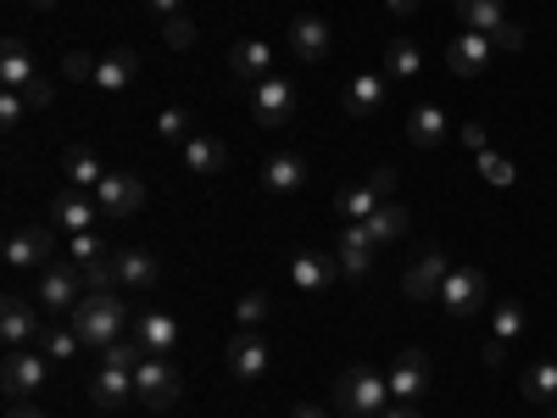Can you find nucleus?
Masks as SVG:
<instances>
[{
	"label": "nucleus",
	"instance_id": "f257e3e1",
	"mask_svg": "<svg viewBox=\"0 0 557 418\" xmlns=\"http://www.w3.org/2000/svg\"><path fill=\"white\" fill-rule=\"evenodd\" d=\"M123 323H128V302H123L117 291H84V302L73 307L78 341L96 346V352H107V346L123 341Z\"/></svg>",
	"mask_w": 557,
	"mask_h": 418
},
{
	"label": "nucleus",
	"instance_id": "f03ea898",
	"mask_svg": "<svg viewBox=\"0 0 557 418\" xmlns=\"http://www.w3.org/2000/svg\"><path fill=\"white\" fill-rule=\"evenodd\" d=\"M335 402L346 407V418H380L391 407V380L374 374L368 362H357V368H346V374L335 380Z\"/></svg>",
	"mask_w": 557,
	"mask_h": 418
},
{
	"label": "nucleus",
	"instance_id": "7ed1b4c3",
	"mask_svg": "<svg viewBox=\"0 0 557 418\" xmlns=\"http://www.w3.org/2000/svg\"><path fill=\"white\" fill-rule=\"evenodd\" d=\"M391 190H396V168H374V179H368V184H346V190L335 196V207L346 212V223H368L391 201Z\"/></svg>",
	"mask_w": 557,
	"mask_h": 418
},
{
	"label": "nucleus",
	"instance_id": "20e7f679",
	"mask_svg": "<svg viewBox=\"0 0 557 418\" xmlns=\"http://www.w3.org/2000/svg\"><path fill=\"white\" fill-rule=\"evenodd\" d=\"M45 312H73L78 302H84V268L78 262H51V268H45L39 273V296H34Z\"/></svg>",
	"mask_w": 557,
	"mask_h": 418
},
{
	"label": "nucleus",
	"instance_id": "39448f33",
	"mask_svg": "<svg viewBox=\"0 0 557 418\" xmlns=\"http://www.w3.org/2000/svg\"><path fill=\"white\" fill-rule=\"evenodd\" d=\"M296 84L290 78H278V73H268L257 89H251V112H257V123L262 128H285V123H296Z\"/></svg>",
	"mask_w": 557,
	"mask_h": 418
},
{
	"label": "nucleus",
	"instance_id": "423d86ee",
	"mask_svg": "<svg viewBox=\"0 0 557 418\" xmlns=\"http://www.w3.org/2000/svg\"><path fill=\"white\" fill-rule=\"evenodd\" d=\"M134 396L146 402V407H157V413H168V407L178 402V368H173L168 357H139V368H134Z\"/></svg>",
	"mask_w": 557,
	"mask_h": 418
},
{
	"label": "nucleus",
	"instance_id": "0eeeda50",
	"mask_svg": "<svg viewBox=\"0 0 557 418\" xmlns=\"http://www.w3.org/2000/svg\"><path fill=\"white\" fill-rule=\"evenodd\" d=\"M39 312L45 307H34L28 296H7V302H0V341H7L12 352L39 346V335H45V318Z\"/></svg>",
	"mask_w": 557,
	"mask_h": 418
},
{
	"label": "nucleus",
	"instance_id": "6e6552de",
	"mask_svg": "<svg viewBox=\"0 0 557 418\" xmlns=\"http://www.w3.org/2000/svg\"><path fill=\"white\" fill-rule=\"evenodd\" d=\"M51 257H57V229L51 223H28V229H12L7 235L12 268H51Z\"/></svg>",
	"mask_w": 557,
	"mask_h": 418
},
{
	"label": "nucleus",
	"instance_id": "1a4fd4ad",
	"mask_svg": "<svg viewBox=\"0 0 557 418\" xmlns=\"http://www.w3.org/2000/svg\"><path fill=\"white\" fill-rule=\"evenodd\" d=\"M96 207H101V218H134L139 207H146V184H139L134 173L107 168V179L96 184Z\"/></svg>",
	"mask_w": 557,
	"mask_h": 418
},
{
	"label": "nucleus",
	"instance_id": "9d476101",
	"mask_svg": "<svg viewBox=\"0 0 557 418\" xmlns=\"http://www.w3.org/2000/svg\"><path fill=\"white\" fill-rule=\"evenodd\" d=\"M430 391H435L430 357L418 352V346H407V352L391 362V396H396V402H418V396H430Z\"/></svg>",
	"mask_w": 557,
	"mask_h": 418
},
{
	"label": "nucleus",
	"instance_id": "9b49d317",
	"mask_svg": "<svg viewBox=\"0 0 557 418\" xmlns=\"http://www.w3.org/2000/svg\"><path fill=\"white\" fill-rule=\"evenodd\" d=\"M45 380H51V357H45L39 346L28 352H7V396H17V402H28L34 391H45Z\"/></svg>",
	"mask_w": 557,
	"mask_h": 418
},
{
	"label": "nucleus",
	"instance_id": "f8f14e48",
	"mask_svg": "<svg viewBox=\"0 0 557 418\" xmlns=\"http://www.w3.org/2000/svg\"><path fill=\"white\" fill-rule=\"evenodd\" d=\"M441 307L451 318H474L485 307V273L480 268H451L446 285H441Z\"/></svg>",
	"mask_w": 557,
	"mask_h": 418
},
{
	"label": "nucleus",
	"instance_id": "ddd939ff",
	"mask_svg": "<svg viewBox=\"0 0 557 418\" xmlns=\"http://www.w3.org/2000/svg\"><path fill=\"white\" fill-rule=\"evenodd\" d=\"M223 357H228V374H235V380H246V385L268 374V341H262L257 330H240V335H228Z\"/></svg>",
	"mask_w": 557,
	"mask_h": 418
},
{
	"label": "nucleus",
	"instance_id": "4468645a",
	"mask_svg": "<svg viewBox=\"0 0 557 418\" xmlns=\"http://www.w3.org/2000/svg\"><path fill=\"white\" fill-rule=\"evenodd\" d=\"M491 51H496L491 34H469V28H462V34L446 45V67H451L457 78H480V73L491 67Z\"/></svg>",
	"mask_w": 557,
	"mask_h": 418
},
{
	"label": "nucleus",
	"instance_id": "2eb2a0df",
	"mask_svg": "<svg viewBox=\"0 0 557 418\" xmlns=\"http://www.w3.org/2000/svg\"><path fill=\"white\" fill-rule=\"evenodd\" d=\"M335 273H341V262L323 257V251H296V257H290V285H296L301 296H323V291L335 285Z\"/></svg>",
	"mask_w": 557,
	"mask_h": 418
},
{
	"label": "nucleus",
	"instance_id": "dca6fc26",
	"mask_svg": "<svg viewBox=\"0 0 557 418\" xmlns=\"http://www.w3.org/2000/svg\"><path fill=\"white\" fill-rule=\"evenodd\" d=\"M446 273H451L446 251H424V257H418V262L407 268L401 291H407L412 302H435V296H441V285H446Z\"/></svg>",
	"mask_w": 557,
	"mask_h": 418
},
{
	"label": "nucleus",
	"instance_id": "f3484780",
	"mask_svg": "<svg viewBox=\"0 0 557 418\" xmlns=\"http://www.w3.org/2000/svg\"><path fill=\"white\" fill-rule=\"evenodd\" d=\"M96 218H101V207H96V196H89V190H62L51 201V229H62V235L96 229Z\"/></svg>",
	"mask_w": 557,
	"mask_h": 418
},
{
	"label": "nucleus",
	"instance_id": "a211bd4d",
	"mask_svg": "<svg viewBox=\"0 0 557 418\" xmlns=\"http://www.w3.org/2000/svg\"><path fill=\"white\" fill-rule=\"evenodd\" d=\"M374 251H380V241L368 235V223H346L341 229V257L335 262H341L346 279H362L368 268H374Z\"/></svg>",
	"mask_w": 557,
	"mask_h": 418
},
{
	"label": "nucleus",
	"instance_id": "6ab92c4d",
	"mask_svg": "<svg viewBox=\"0 0 557 418\" xmlns=\"http://www.w3.org/2000/svg\"><path fill=\"white\" fill-rule=\"evenodd\" d=\"M112 273H117V285L123 291H157V279H162V268H157V257L151 251H112Z\"/></svg>",
	"mask_w": 557,
	"mask_h": 418
},
{
	"label": "nucleus",
	"instance_id": "aec40b11",
	"mask_svg": "<svg viewBox=\"0 0 557 418\" xmlns=\"http://www.w3.org/2000/svg\"><path fill=\"white\" fill-rule=\"evenodd\" d=\"M524 335V307L519 302H502L496 307V318H491V341H485V362L496 368L502 357H507V346H513Z\"/></svg>",
	"mask_w": 557,
	"mask_h": 418
},
{
	"label": "nucleus",
	"instance_id": "412c9836",
	"mask_svg": "<svg viewBox=\"0 0 557 418\" xmlns=\"http://www.w3.org/2000/svg\"><path fill=\"white\" fill-rule=\"evenodd\" d=\"M290 51L301 62H323V57H330V23H323L318 12H301L290 23Z\"/></svg>",
	"mask_w": 557,
	"mask_h": 418
},
{
	"label": "nucleus",
	"instance_id": "4be33fe9",
	"mask_svg": "<svg viewBox=\"0 0 557 418\" xmlns=\"http://www.w3.org/2000/svg\"><path fill=\"white\" fill-rule=\"evenodd\" d=\"M228 73L246 78V84H262L273 73V45L268 39H240L235 51H228Z\"/></svg>",
	"mask_w": 557,
	"mask_h": 418
},
{
	"label": "nucleus",
	"instance_id": "5701e85b",
	"mask_svg": "<svg viewBox=\"0 0 557 418\" xmlns=\"http://www.w3.org/2000/svg\"><path fill=\"white\" fill-rule=\"evenodd\" d=\"M134 341L146 346V357H168V352L178 346V323H173L168 312H139V323H134Z\"/></svg>",
	"mask_w": 557,
	"mask_h": 418
},
{
	"label": "nucleus",
	"instance_id": "b1692460",
	"mask_svg": "<svg viewBox=\"0 0 557 418\" xmlns=\"http://www.w3.org/2000/svg\"><path fill=\"white\" fill-rule=\"evenodd\" d=\"M262 184L273 196H296L301 184H307V162L296 157V151H278V157H268V168H262Z\"/></svg>",
	"mask_w": 557,
	"mask_h": 418
},
{
	"label": "nucleus",
	"instance_id": "393cba45",
	"mask_svg": "<svg viewBox=\"0 0 557 418\" xmlns=\"http://www.w3.org/2000/svg\"><path fill=\"white\" fill-rule=\"evenodd\" d=\"M385 107V78L380 73H357L346 84V118H374Z\"/></svg>",
	"mask_w": 557,
	"mask_h": 418
},
{
	"label": "nucleus",
	"instance_id": "a878e982",
	"mask_svg": "<svg viewBox=\"0 0 557 418\" xmlns=\"http://www.w3.org/2000/svg\"><path fill=\"white\" fill-rule=\"evenodd\" d=\"M89 396H96V407H123L134 396V368H112L101 362V374L89 380Z\"/></svg>",
	"mask_w": 557,
	"mask_h": 418
},
{
	"label": "nucleus",
	"instance_id": "bb28decb",
	"mask_svg": "<svg viewBox=\"0 0 557 418\" xmlns=\"http://www.w3.org/2000/svg\"><path fill=\"white\" fill-rule=\"evenodd\" d=\"M62 168H67V190H89L96 196V184L107 179V168H101V157L89 151V146H67V157H62Z\"/></svg>",
	"mask_w": 557,
	"mask_h": 418
},
{
	"label": "nucleus",
	"instance_id": "cd10ccee",
	"mask_svg": "<svg viewBox=\"0 0 557 418\" xmlns=\"http://www.w3.org/2000/svg\"><path fill=\"white\" fill-rule=\"evenodd\" d=\"M223 162H228L223 139H212V134H190V139H184V168H190V173H223Z\"/></svg>",
	"mask_w": 557,
	"mask_h": 418
},
{
	"label": "nucleus",
	"instance_id": "c85d7f7f",
	"mask_svg": "<svg viewBox=\"0 0 557 418\" xmlns=\"http://www.w3.org/2000/svg\"><path fill=\"white\" fill-rule=\"evenodd\" d=\"M0 84H7V89H28L34 84V57H28L23 39L0 45Z\"/></svg>",
	"mask_w": 557,
	"mask_h": 418
},
{
	"label": "nucleus",
	"instance_id": "c756f323",
	"mask_svg": "<svg viewBox=\"0 0 557 418\" xmlns=\"http://www.w3.org/2000/svg\"><path fill=\"white\" fill-rule=\"evenodd\" d=\"M407 139H412L418 151H435L441 139H446V112L441 107H418L412 123H407Z\"/></svg>",
	"mask_w": 557,
	"mask_h": 418
},
{
	"label": "nucleus",
	"instance_id": "7c9ffc66",
	"mask_svg": "<svg viewBox=\"0 0 557 418\" xmlns=\"http://www.w3.org/2000/svg\"><path fill=\"white\" fill-rule=\"evenodd\" d=\"M134 73H139V57H134V51H112V57H101L96 84L107 89V96H117V89H128V84H134Z\"/></svg>",
	"mask_w": 557,
	"mask_h": 418
},
{
	"label": "nucleus",
	"instance_id": "2f4dec72",
	"mask_svg": "<svg viewBox=\"0 0 557 418\" xmlns=\"http://www.w3.org/2000/svg\"><path fill=\"white\" fill-rule=\"evenodd\" d=\"M457 17L469 34H496L507 17H502V0H457Z\"/></svg>",
	"mask_w": 557,
	"mask_h": 418
},
{
	"label": "nucleus",
	"instance_id": "473e14b6",
	"mask_svg": "<svg viewBox=\"0 0 557 418\" xmlns=\"http://www.w3.org/2000/svg\"><path fill=\"white\" fill-rule=\"evenodd\" d=\"M385 67H391V78H418V73H424V51H418L407 34H396L385 45Z\"/></svg>",
	"mask_w": 557,
	"mask_h": 418
},
{
	"label": "nucleus",
	"instance_id": "72a5a7b5",
	"mask_svg": "<svg viewBox=\"0 0 557 418\" xmlns=\"http://www.w3.org/2000/svg\"><path fill=\"white\" fill-rule=\"evenodd\" d=\"M524 402H557V357L524 368Z\"/></svg>",
	"mask_w": 557,
	"mask_h": 418
},
{
	"label": "nucleus",
	"instance_id": "f704fd0d",
	"mask_svg": "<svg viewBox=\"0 0 557 418\" xmlns=\"http://www.w3.org/2000/svg\"><path fill=\"white\" fill-rule=\"evenodd\" d=\"M368 235H374L380 246H385V241H396V235H407V212H401L396 201H385L374 218H368Z\"/></svg>",
	"mask_w": 557,
	"mask_h": 418
},
{
	"label": "nucleus",
	"instance_id": "c9c22d12",
	"mask_svg": "<svg viewBox=\"0 0 557 418\" xmlns=\"http://www.w3.org/2000/svg\"><path fill=\"white\" fill-rule=\"evenodd\" d=\"M67 257H73L78 268H89V262H101V257H112V251H107V241L96 235V229H78V235H67Z\"/></svg>",
	"mask_w": 557,
	"mask_h": 418
},
{
	"label": "nucleus",
	"instance_id": "e433bc0d",
	"mask_svg": "<svg viewBox=\"0 0 557 418\" xmlns=\"http://www.w3.org/2000/svg\"><path fill=\"white\" fill-rule=\"evenodd\" d=\"M78 346H84V341H78V330H45V335H39V352L51 357V362H67Z\"/></svg>",
	"mask_w": 557,
	"mask_h": 418
},
{
	"label": "nucleus",
	"instance_id": "4c0bfd02",
	"mask_svg": "<svg viewBox=\"0 0 557 418\" xmlns=\"http://www.w3.org/2000/svg\"><path fill=\"white\" fill-rule=\"evenodd\" d=\"M162 39L173 45V51H190V45H196V23L178 12V17H168V23H162Z\"/></svg>",
	"mask_w": 557,
	"mask_h": 418
},
{
	"label": "nucleus",
	"instance_id": "58836bf2",
	"mask_svg": "<svg viewBox=\"0 0 557 418\" xmlns=\"http://www.w3.org/2000/svg\"><path fill=\"white\" fill-rule=\"evenodd\" d=\"M157 134H162V139H178V146H184V139H190V118H184L178 107H168V112L157 118Z\"/></svg>",
	"mask_w": 557,
	"mask_h": 418
},
{
	"label": "nucleus",
	"instance_id": "ea45409f",
	"mask_svg": "<svg viewBox=\"0 0 557 418\" xmlns=\"http://www.w3.org/2000/svg\"><path fill=\"white\" fill-rule=\"evenodd\" d=\"M235 312H240V330H257V323L268 318V296H262V291H251V296H240V307H235Z\"/></svg>",
	"mask_w": 557,
	"mask_h": 418
},
{
	"label": "nucleus",
	"instance_id": "a19ab883",
	"mask_svg": "<svg viewBox=\"0 0 557 418\" xmlns=\"http://www.w3.org/2000/svg\"><path fill=\"white\" fill-rule=\"evenodd\" d=\"M96 67H101V62L89 57V51H67V57H62V73H67V78H89V84H96Z\"/></svg>",
	"mask_w": 557,
	"mask_h": 418
},
{
	"label": "nucleus",
	"instance_id": "79ce46f5",
	"mask_svg": "<svg viewBox=\"0 0 557 418\" xmlns=\"http://www.w3.org/2000/svg\"><path fill=\"white\" fill-rule=\"evenodd\" d=\"M480 173H485L491 184H513V162L496 157V151H480Z\"/></svg>",
	"mask_w": 557,
	"mask_h": 418
},
{
	"label": "nucleus",
	"instance_id": "37998d69",
	"mask_svg": "<svg viewBox=\"0 0 557 418\" xmlns=\"http://www.w3.org/2000/svg\"><path fill=\"white\" fill-rule=\"evenodd\" d=\"M23 112H28V96H23V89H7V96H0V123L17 128V123H23Z\"/></svg>",
	"mask_w": 557,
	"mask_h": 418
},
{
	"label": "nucleus",
	"instance_id": "c03bdc74",
	"mask_svg": "<svg viewBox=\"0 0 557 418\" xmlns=\"http://www.w3.org/2000/svg\"><path fill=\"white\" fill-rule=\"evenodd\" d=\"M491 45H496V51H524V23H502L491 34Z\"/></svg>",
	"mask_w": 557,
	"mask_h": 418
},
{
	"label": "nucleus",
	"instance_id": "a18cd8bd",
	"mask_svg": "<svg viewBox=\"0 0 557 418\" xmlns=\"http://www.w3.org/2000/svg\"><path fill=\"white\" fill-rule=\"evenodd\" d=\"M23 96H28V107H51V84H39V78H34Z\"/></svg>",
	"mask_w": 557,
	"mask_h": 418
},
{
	"label": "nucleus",
	"instance_id": "49530a36",
	"mask_svg": "<svg viewBox=\"0 0 557 418\" xmlns=\"http://www.w3.org/2000/svg\"><path fill=\"white\" fill-rule=\"evenodd\" d=\"M462 146H469V151L480 157V151H485V128H480V123H469V128H462Z\"/></svg>",
	"mask_w": 557,
	"mask_h": 418
},
{
	"label": "nucleus",
	"instance_id": "de8ad7c7",
	"mask_svg": "<svg viewBox=\"0 0 557 418\" xmlns=\"http://www.w3.org/2000/svg\"><path fill=\"white\" fill-rule=\"evenodd\" d=\"M146 7H151V12L168 23V17H178V12H184V0H146Z\"/></svg>",
	"mask_w": 557,
	"mask_h": 418
},
{
	"label": "nucleus",
	"instance_id": "09e8293b",
	"mask_svg": "<svg viewBox=\"0 0 557 418\" xmlns=\"http://www.w3.org/2000/svg\"><path fill=\"white\" fill-rule=\"evenodd\" d=\"M385 7H391L396 17H412V12H418V0H385Z\"/></svg>",
	"mask_w": 557,
	"mask_h": 418
},
{
	"label": "nucleus",
	"instance_id": "8fccbe9b",
	"mask_svg": "<svg viewBox=\"0 0 557 418\" xmlns=\"http://www.w3.org/2000/svg\"><path fill=\"white\" fill-rule=\"evenodd\" d=\"M380 418H424V413H412V407H385Z\"/></svg>",
	"mask_w": 557,
	"mask_h": 418
},
{
	"label": "nucleus",
	"instance_id": "3c124183",
	"mask_svg": "<svg viewBox=\"0 0 557 418\" xmlns=\"http://www.w3.org/2000/svg\"><path fill=\"white\" fill-rule=\"evenodd\" d=\"M12 418H45L39 407H12Z\"/></svg>",
	"mask_w": 557,
	"mask_h": 418
},
{
	"label": "nucleus",
	"instance_id": "603ef678",
	"mask_svg": "<svg viewBox=\"0 0 557 418\" xmlns=\"http://www.w3.org/2000/svg\"><path fill=\"white\" fill-rule=\"evenodd\" d=\"M296 418H323V407H296Z\"/></svg>",
	"mask_w": 557,
	"mask_h": 418
},
{
	"label": "nucleus",
	"instance_id": "864d4df0",
	"mask_svg": "<svg viewBox=\"0 0 557 418\" xmlns=\"http://www.w3.org/2000/svg\"><path fill=\"white\" fill-rule=\"evenodd\" d=\"M34 7H39V12H51V7H57V0H34Z\"/></svg>",
	"mask_w": 557,
	"mask_h": 418
},
{
	"label": "nucleus",
	"instance_id": "5fc2aeb1",
	"mask_svg": "<svg viewBox=\"0 0 557 418\" xmlns=\"http://www.w3.org/2000/svg\"><path fill=\"white\" fill-rule=\"evenodd\" d=\"M552 418H557V413H552Z\"/></svg>",
	"mask_w": 557,
	"mask_h": 418
}]
</instances>
